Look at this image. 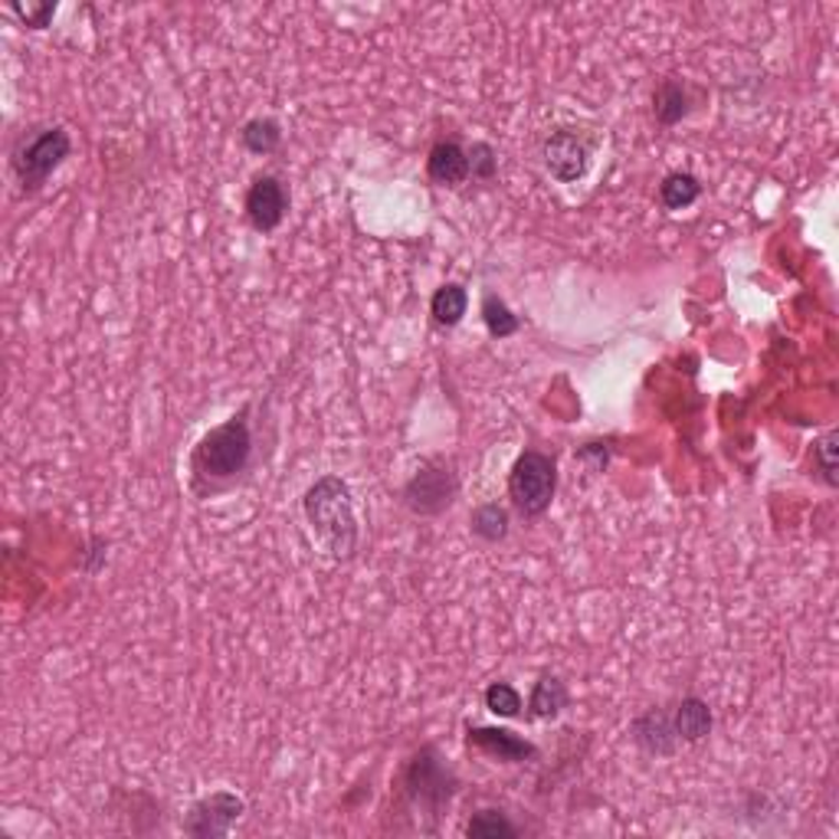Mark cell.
I'll list each match as a JSON object with an SVG mask.
<instances>
[{
	"label": "cell",
	"mask_w": 839,
	"mask_h": 839,
	"mask_svg": "<svg viewBox=\"0 0 839 839\" xmlns=\"http://www.w3.org/2000/svg\"><path fill=\"white\" fill-rule=\"evenodd\" d=\"M305 522L331 560H351L358 552V519L351 489L338 476H322L302 499Z\"/></svg>",
	"instance_id": "6da1fadb"
},
{
	"label": "cell",
	"mask_w": 839,
	"mask_h": 839,
	"mask_svg": "<svg viewBox=\"0 0 839 839\" xmlns=\"http://www.w3.org/2000/svg\"><path fill=\"white\" fill-rule=\"evenodd\" d=\"M250 456H253L250 423L247 414H237L200 436L190 456V472L197 482H227L250 466Z\"/></svg>",
	"instance_id": "7a4b0ae2"
},
{
	"label": "cell",
	"mask_w": 839,
	"mask_h": 839,
	"mask_svg": "<svg viewBox=\"0 0 839 839\" xmlns=\"http://www.w3.org/2000/svg\"><path fill=\"white\" fill-rule=\"evenodd\" d=\"M558 492V466L538 449H525L509 472V499L519 515L538 519L552 509Z\"/></svg>",
	"instance_id": "3957f363"
},
{
	"label": "cell",
	"mask_w": 839,
	"mask_h": 839,
	"mask_svg": "<svg viewBox=\"0 0 839 839\" xmlns=\"http://www.w3.org/2000/svg\"><path fill=\"white\" fill-rule=\"evenodd\" d=\"M73 151V139L66 129L53 126L36 132L30 141H23L13 151V171L23 190H36L40 184H46V177L69 157Z\"/></svg>",
	"instance_id": "277c9868"
},
{
	"label": "cell",
	"mask_w": 839,
	"mask_h": 839,
	"mask_svg": "<svg viewBox=\"0 0 839 839\" xmlns=\"http://www.w3.org/2000/svg\"><path fill=\"white\" fill-rule=\"evenodd\" d=\"M459 479L446 459H429L417 476L404 486V505L414 515H439L456 502Z\"/></svg>",
	"instance_id": "5b68a950"
},
{
	"label": "cell",
	"mask_w": 839,
	"mask_h": 839,
	"mask_svg": "<svg viewBox=\"0 0 839 839\" xmlns=\"http://www.w3.org/2000/svg\"><path fill=\"white\" fill-rule=\"evenodd\" d=\"M404 787L407 797L423 807V810H439L443 804H449V797L456 794V777L453 771L439 761V754L433 748H423L414 754V761L407 764L404 774Z\"/></svg>",
	"instance_id": "8992f818"
},
{
	"label": "cell",
	"mask_w": 839,
	"mask_h": 839,
	"mask_svg": "<svg viewBox=\"0 0 839 839\" xmlns=\"http://www.w3.org/2000/svg\"><path fill=\"white\" fill-rule=\"evenodd\" d=\"M243 810H247L243 797H237V794H230V791H214V794L200 797V800L187 810V817H184L181 827H184L187 837L220 839L233 830V824L243 817Z\"/></svg>",
	"instance_id": "52a82bcc"
},
{
	"label": "cell",
	"mask_w": 839,
	"mask_h": 839,
	"mask_svg": "<svg viewBox=\"0 0 839 839\" xmlns=\"http://www.w3.org/2000/svg\"><path fill=\"white\" fill-rule=\"evenodd\" d=\"M288 214V194L280 177H257L247 190V217L253 224V230L260 233H273Z\"/></svg>",
	"instance_id": "ba28073f"
},
{
	"label": "cell",
	"mask_w": 839,
	"mask_h": 839,
	"mask_svg": "<svg viewBox=\"0 0 839 839\" xmlns=\"http://www.w3.org/2000/svg\"><path fill=\"white\" fill-rule=\"evenodd\" d=\"M545 167L560 184H574L587 171V144L574 132L560 129L545 141Z\"/></svg>",
	"instance_id": "9c48e42d"
},
{
	"label": "cell",
	"mask_w": 839,
	"mask_h": 839,
	"mask_svg": "<svg viewBox=\"0 0 839 839\" xmlns=\"http://www.w3.org/2000/svg\"><path fill=\"white\" fill-rule=\"evenodd\" d=\"M469 748L486 751L489 758H499L505 764H519V761H532L538 754V748L525 738H519L509 728H469L466 734Z\"/></svg>",
	"instance_id": "30bf717a"
},
{
	"label": "cell",
	"mask_w": 839,
	"mask_h": 839,
	"mask_svg": "<svg viewBox=\"0 0 839 839\" xmlns=\"http://www.w3.org/2000/svg\"><path fill=\"white\" fill-rule=\"evenodd\" d=\"M633 741L650 751V754H673L679 738H676V728H673V715L653 708L646 715H640L633 721Z\"/></svg>",
	"instance_id": "8fae6325"
},
{
	"label": "cell",
	"mask_w": 839,
	"mask_h": 839,
	"mask_svg": "<svg viewBox=\"0 0 839 839\" xmlns=\"http://www.w3.org/2000/svg\"><path fill=\"white\" fill-rule=\"evenodd\" d=\"M426 171L436 184L456 187L469 177V154L456 141H436L429 157H426Z\"/></svg>",
	"instance_id": "7c38bea8"
},
{
	"label": "cell",
	"mask_w": 839,
	"mask_h": 839,
	"mask_svg": "<svg viewBox=\"0 0 839 839\" xmlns=\"http://www.w3.org/2000/svg\"><path fill=\"white\" fill-rule=\"evenodd\" d=\"M711 724H715L711 708H708V701L699 699V696H689V699H683L676 705L673 728H676V738H679V741L696 744V741L711 734Z\"/></svg>",
	"instance_id": "4fadbf2b"
},
{
	"label": "cell",
	"mask_w": 839,
	"mask_h": 839,
	"mask_svg": "<svg viewBox=\"0 0 839 839\" xmlns=\"http://www.w3.org/2000/svg\"><path fill=\"white\" fill-rule=\"evenodd\" d=\"M466 308H469V292H466L459 282H446V285H439V288H436V295H433V302H429L433 322H436V325H443V328L459 325V322H462V315H466Z\"/></svg>",
	"instance_id": "5bb4252c"
},
{
	"label": "cell",
	"mask_w": 839,
	"mask_h": 839,
	"mask_svg": "<svg viewBox=\"0 0 839 839\" xmlns=\"http://www.w3.org/2000/svg\"><path fill=\"white\" fill-rule=\"evenodd\" d=\"M701 197V181L689 171H673L660 184V200L666 210H686Z\"/></svg>",
	"instance_id": "9a60e30c"
},
{
	"label": "cell",
	"mask_w": 839,
	"mask_h": 839,
	"mask_svg": "<svg viewBox=\"0 0 839 839\" xmlns=\"http://www.w3.org/2000/svg\"><path fill=\"white\" fill-rule=\"evenodd\" d=\"M653 112L663 126H676L689 116V92L679 79H663L653 96Z\"/></svg>",
	"instance_id": "2e32d148"
},
{
	"label": "cell",
	"mask_w": 839,
	"mask_h": 839,
	"mask_svg": "<svg viewBox=\"0 0 839 839\" xmlns=\"http://www.w3.org/2000/svg\"><path fill=\"white\" fill-rule=\"evenodd\" d=\"M564 708H567V686L558 676H542L532 689L529 715L532 718H558Z\"/></svg>",
	"instance_id": "e0dca14e"
},
{
	"label": "cell",
	"mask_w": 839,
	"mask_h": 839,
	"mask_svg": "<svg viewBox=\"0 0 839 839\" xmlns=\"http://www.w3.org/2000/svg\"><path fill=\"white\" fill-rule=\"evenodd\" d=\"M482 322H486V328H489V335L492 338H512L515 331H519V315L505 305V298H499L495 292H489L486 298H482Z\"/></svg>",
	"instance_id": "ac0fdd59"
},
{
	"label": "cell",
	"mask_w": 839,
	"mask_h": 839,
	"mask_svg": "<svg viewBox=\"0 0 839 839\" xmlns=\"http://www.w3.org/2000/svg\"><path fill=\"white\" fill-rule=\"evenodd\" d=\"M472 535L482 538V542H502L509 535V512L499 505V502H489V505H479L472 512Z\"/></svg>",
	"instance_id": "d6986e66"
},
{
	"label": "cell",
	"mask_w": 839,
	"mask_h": 839,
	"mask_svg": "<svg viewBox=\"0 0 839 839\" xmlns=\"http://www.w3.org/2000/svg\"><path fill=\"white\" fill-rule=\"evenodd\" d=\"M240 139L253 154H273L282 144V126L276 119H253L243 126Z\"/></svg>",
	"instance_id": "ffe728a7"
},
{
	"label": "cell",
	"mask_w": 839,
	"mask_h": 839,
	"mask_svg": "<svg viewBox=\"0 0 839 839\" xmlns=\"http://www.w3.org/2000/svg\"><path fill=\"white\" fill-rule=\"evenodd\" d=\"M466 837L469 839H499V837H519V827L502 814V810H479L469 824H466Z\"/></svg>",
	"instance_id": "44dd1931"
},
{
	"label": "cell",
	"mask_w": 839,
	"mask_h": 839,
	"mask_svg": "<svg viewBox=\"0 0 839 839\" xmlns=\"http://www.w3.org/2000/svg\"><path fill=\"white\" fill-rule=\"evenodd\" d=\"M486 708H489L492 715L515 718V715H522V696H519V689L509 686V683H492V686L486 689Z\"/></svg>",
	"instance_id": "7402d4cb"
},
{
	"label": "cell",
	"mask_w": 839,
	"mask_h": 839,
	"mask_svg": "<svg viewBox=\"0 0 839 839\" xmlns=\"http://www.w3.org/2000/svg\"><path fill=\"white\" fill-rule=\"evenodd\" d=\"M837 429H830L814 443V462L827 486H837Z\"/></svg>",
	"instance_id": "603a6c76"
},
{
	"label": "cell",
	"mask_w": 839,
	"mask_h": 839,
	"mask_svg": "<svg viewBox=\"0 0 839 839\" xmlns=\"http://www.w3.org/2000/svg\"><path fill=\"white\" fill-rule=\"evenodd\" d=\"M466 154H469V177H476V181H492V177H495V171H499V154H495L492 144L476 141Z\"/></svg>",
	"instance_id": "cb8c5ba5"
},
{
	"label": "cell",
	"mask_w": 839,
	"mask_h": 839,
	"mask_svg": "<svg viewBox=\"0 0 839 839\" xmlns=\"http://www.w3.org/2000/svg\"><path fill=\"white\" fill-rule=\"evenodd\" d=\"M26 26H33V30H43L50 20H53V13H56V3H50V0H43V3H13L10 7Z\"/></svg>",
	"instance_id": "d4e9b609"
}]
</instances>
